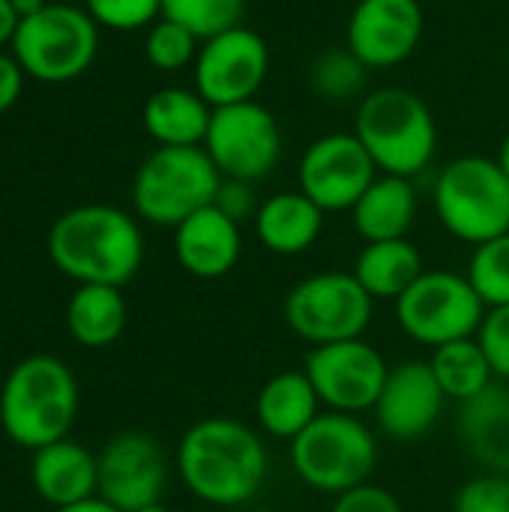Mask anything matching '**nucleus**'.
Masks as SVG:
<instances>
[{
  "label": "nucleus",
  "instance_id": "nucleus-1",
  "mask_svg": "<svg viewBox=\"0 0 509 512\" xmlns=\"http://www.w3.org/2000/svg\"><path fill=\"white\" fill-rule=\"evenodd\" d=\"M177 474L204 504L234 510L255 501L270 477V453L258 429L237 417H204L177 444Z\"/></svg>",
  "mask_w": 509,
  "mask_h": 512
},
{
  "label": "nucleus",
  "instance_id": "nucleus-2",
  "mask_svg": "<svg viewBox=\"0 0 509 512\" xmlns=\"http://www.w3.org/2000/svg\"><path fill=\"white\" fill-rule=\"evenodd\" d=\"M51 264L78 285H129L144 264V234L132 213L111 204H81L48 231Z\"/></svg>",
  "mask_w": 509,
  "mask_h": 512
},
{
  "label": "nucleus",
  "instance_id": "nucleus-3",
  "mask_svg": "<svg viewBox=\"0 0 509 512\" xmlns=\"http://www.w3.org/2000/svg\"><path fill=\"white\" fill-rule=\"evenodd\" d=\"M78 417V381L54 354L15 363L0 387V426L24 450H42L69 438Z\"/></svg>",
  "mask_w": 509,
  "mask_h": 512
},
{
  "label": "nucleus",
  "instance_id": "nucleus-4",
  "mask_svg": "<svg viewBox=\"0 0 509 512\" xmlns=\"http://www.w3.org/2000/svg\"><path fill=\"white\" fill-rule=\"evenodd\" d=\"M381 174L414 180L438 150V123L429 105L405 87H381L363 96L354 129Z\"/></svg>",
  "mask_w": 509,
  "mask_h": 512
},
{
  "label": "nucleus",
  "instance_id": "nucleus-5",
  "mask_svg": "<svg viewBox=\"0 0 509 512\" xmlns=\"http://www.w3.org/2000/svg\"><path fill=\"white\" fill-rule=\"evenodd\" d=\"M291 468L318 495H345L369 483L378 465V438L354 414L321 411L291 444Z\"/></svg>",
  "mask_w": 509,
  "mask_h": 512
},
{
  "label": "nucleus",
  "instance_id": "nucleus-6",
  "mask_svg": "<svg viewBox=\"0 0 509 512\" xmlns=\"http://www.w3.org/2000/svg\"><path fill=\"white\" fill-rule=\"evenodd\" d=\"M435 213L447 234L480 246L509 234V177L492 156H459L435 177Z\"/></svg>",
  "mask_w": 509,
  "mask_h": 512
},
{
  "label": "nucleus",
  "instance_id": "nucleus-7",
  "mask_svg": "<svg viewBox=\"0 0 509 512\" xmlns=\"http://www.w3.org/2000/svg\"><path fill=\"white\" fill-rule=\"evenodd\" d=\"M219 183L222 174L204 147H156L135 171L132 207L150 225L177 228L216 201Z\"/></svg>",
  "mask_w": 509,
  "mask_h": 512
},
{
  "label": "nucleus",
  "instance_id": "nucleus-8",
  "mask_svg": "<svg viewBox=\"0 0 509 512\" xmlns=\"http://www.w3.org/2000/svg\"><path fill=\"white\" fill-rule=\"evenodd\" d=\"M9 51L27 78L66 84L93 66L99 54V24L84 6L48 3L42 12L21 18Z\"/></svg>",
  "mask_w": 509,
  "mask_h": 512
},
{
  "label": "nucleus",
  "instance_id": "nucleus-9",
  "mask_svg": "<svg viewBox=\"0 0 509 512\" xmlns=\"http://www.w3.org/2000/svg\"><path fill=\"white\" fill-rule=\"evenodd\" d=\"M375 315V300L354 279V273L321 270L300 279L282 300V318L288 330L315 345H333L360 339Z\"/></svg>",
  "mask_w": 509,
  "mask_h": 512
},
{
  "label": "nucleus",
  "instance_id": "nucleus-10",
  "mask_svg": "<svg viewBox=\"0 0 509 512\" xmlns=\"http://www.w3.org/2000/svg\"><path fill=\"white\" fill-rule=\"evenodd\" d=\"M393 306L399 330L429 348L477 336L486 315L468 276L453 270H426Z\"/></svg>",
  "mask_w": 509,
  "mask_h": 512
},
{
  "label": "nucleus",
  "instance_id": "nucleus-11",
  "mask_svg": "<svg viewBox=\"0 0 509 512\" xmlns=\"http://www.w3.org/2000/svg\"><path fill=\"white\" fill-rule=\"evenodd\" d=\"M204 150L222 177L261 183L282 159V129L258 99L213 108Z\"/></svg>",
  "mask_w": 509,
  "mask_h": 512
},
{
  "label": "nucleus",
  "instance_id": "nucleus-12",
  "mask_svg": "<svg viewBox=\"0 0 509 512\" xmlns=\"http://www.w3.org/2000/svg\"><path fill=\"white\" fill-rule=\"evenodd\" d=\"M303 372L309 375L327 411L360 417L363 411L375 408L387 384L390 366L384 354L360 336V339L309 348L303 360Z\"/></svg>",
  "mask_w": 509,
  "mask_h": 512
},
{
  "label": "nucleus",
  "instance_id": "nucleus-13",
  "mask_svg": "<svg viewBox=\"0 0 509 512\" xmlns=\"http://www.w3.org/2000/svg\"><path fill=\"white\" fill-rule=\"evenodd\" d=\"M192 75L195 90L213 108L252 102L270 75V45L258 30L237 24L201 42Z\"/></svg>",
  "mask_w": 509,
  "mask_h": 512
},
{
  "label": "nucleus",
  "instance_id": "nucleus-14",
  "mask_svg": "<svg viewBox=\"0 0 509 512\" xmlns=\"http://www.w3.org/2000/svg\"><path fill=\"white\" fill-rule=\"evenodd\" d=\"M378 174V165L354 132H327L315 138L297 165L300 192L324 213H351Z\"/></svg>",
  "mask_w": 509,
  "mask_h": 512
},
{
  "label": "nucleus",
  "instance_id": "nucleus-15",
  "mask_svg": "<svg viewBox=\"0 0 509 512\" xmlns=\"http://www.w3.org/2000/svg\"><path fill=\"white\" fill-rule=\"evenodd\" d=\"M99 489L96 495L120 512H138L162 504L168 483V462L159 441L147 432H120L96 456Z\"/></svg>",
  "mask_w": 509,
  "mask_h": 512
},
{
  "label": "nucleus",
  "instance_id": "nucleus-16",
  "mask_svg": "<svg viewBox=\"0 0 509 512\" xmlns=\"http://www.w3.org/2000/svg\"><path fill=\"white\" fill-rule=\"evenodd\" d=\"M423 27L420 0H357L345 27V45L366 69H390L417 51Z\"/></svg>",
  "mask_w": 509,
  "mask_h": 512
},
{
  "label": "nucleus",
  "instance_id": "nucleus-17",
  "mask_svg": "<svg viewBox=\"0 0 509 512\" xmlns=\"http://www.w3.org/2000/svg\"><path fill=\"white\" fill-rule=\"evenodd\" d=\"M447 396L429 360H402L390 366L387 384L372 408L378 429L396 444L426 438L441 420Z\"/></svg>",
  "mask_w": 509,
  "mask_h": 512
},
{
  "label": "nucleus",
  "instance_id": "nucleus-18",
  "mask_svg": "<svg viewBox=\"0 0 509 512\" xmlns=\"http://www.w3.org/2000/svg\"><path fill=\"white\" fill-rule=\"evenodd\" d=\"M243 255L240 222L225 216L216 204L192 213L174 228V258L195 279L228 276Z\"/></svg>",
  "mask_w": 509,
  "mask_h": 512
},
{
  "label": "nucleus",
  "instance_id": "nucleus-19",
  "mask_svg": "<svg viewBox=\"0 0 509 512\" xmlns=\"http://www.w3.org/2000/svg\"><path fill=\"white\" fill-rule=\"evenodd\" d=\"M30 483L45 504L60 510V507H69L96 495L99 465L87 447L63 438L42 450H33Z\"/></svg>",
  "mask_w": 509,
  "mask_h": 512
},
{
  "label": "nucleus",
  "instance_id": "nucleus-20",
  "mask_svg": "<svg viewBox=\"0 0 509 512\" xmlns=\"http://www.w3.org/2000/svg\"><path fill=\"white\" fill-rule=\"evenodd\" d=\"M324 210L306 198L300 189L297 192H276L261 201L252 228L258 243L273 252V255H303L312 249L324 231Z\"/></svg>",
  "mask_w": 509,
  "mask_h": 512
},
{
  "label": "nucleus",
  "instance_id": "nucleus-21",
  "mask_svg": "<svg viewBox=\"0 0 509 512\" xmlns=\"http://www.w3.org/2000/svg\"><path fill=\"white\" fill-rule=\"evenodd\" d=\"M321 414V399L303 369L276 372L264 381L255 396V423L258 432L276 441H294L306 432Z\"/></svg>",
  "mask_w": 509,
  "mask_h": 512
},
{
  "label": "nucleus",
  "instance_id": "nucleus-22",
  "mask_svg": "<svg viewBox=\"0 0 509 512\" xmlns=\"http://www.w3.org/2000/svg\"><path fill=\"white\" fill-rule=\"evenodd\" d=\"M459 438L489 474H509V387L495 381L462 405Z\"/></svg>",
  "mask_w": 509,
  "mask_h": 512
},
{
  "label": "nucleus",
  "instance_id": "nucleus-23",
  "mask_svg": "<svg viewBox=\"0 0 509 512\" xmlns=\"http://www.w3.org/2000/svg\"><path fill=\"white\" fill-rule=\"evenodd\" d=\"M417 222V189L408 177L378 174L351 210V225L363 243L402 240Z\"/></svg>",
  "mask_w": 509,
  "mask_h": 512
},
{
  "label": "nucleus",
  "instance_id": "nucleus-24",
  "mask_svg": "<svg viewBox=\"0 0 509 512\" xmlns=\"http://www.w3.org/2000/svg\"><path fill=\"white\" fill-rule=\"evenodd\" d=\"M210 117L213 105L195 87H159L141 111L156 147H204Z\"/></svg>",
  "mask_w": 509,
  "mask_h": 512
},
{
  "label": "nucleus",
  "instance_id": "nucleus-25",
  "mask_svg": "<svg viewBox=\"0 0 509 512\" xmlns=\"http://www.w3.org/2000/svg\"><path fill=\"white\" fill-rule=\"evenodd\" d=\"M354 279L369 291L372 300H399L423 273V255L420 249L402 237V240H378L363 243L360 255L351 267Z\"/></svg>",
  "mask_w": 509,
  "mask_h": 512
},
{
  "label": "nucleus",
  "instance_id": "nucleus-26",
  "mask_svg": "<svg viewBox=\"0 0 509 512\" xmlns=\"http://www.w3.org/2000/svg\"><path fill=\"white\" fill-rule=\"evenodd\" d=\"M126 300L114 285H78L66 303L69 336L90 351L111 348L126 330Z\"/></svg>",
  "mask_w": 509,
  "mask_h": 512
},
{
  "label": "nucleus",
  "instance_id": "nucleus-27",
  "mask_svg": "<svg viewBox=\"0 0 509 512\" xmlns=\"http://www.w3.org/2000/svg\"><path fill=\"white\" fill-rule=\"evenodd\" d=\"M429 366H432L447 402H459V405L471 402L474 396H480L486 387H492L498 381L477 336L432 348Z\"/></svg>",
  "mask_w": 509,
  "mask_h": 512
},
{
  "label": "nucleus",
  "instance_id": "nucleus-28",
  "mask_svg": "<svg viewBox=\"0 0 509 512\" xmlns=\"http://www.w3.org/2000/svg\"><path fill=\"white\" fill-rule=\"evenodd\" d=\"M366 63L345 45V48H324L312 63H309V87L315 96L327 102H348L360 96L366 87Z\"/></svg>",
  "mask_w": 509,
  "mask_h": 512
},
{
  "label": "nucleus",
  "instance_id": "nucleus-29",
  "mask_svg": "<svg viewBox=\"0 0 509 512\" xmlns=\"http://www.w3.org/2000/svg\"><path fill=\"white\" fill-rule=\"evenodd\" d=\"M246 0H162V18L183 24L201 42L243 24Z\"/></svg>",
  "mask_w": 509,
  "mask_h": 512
},
{
  "label": "nucleus",
  "instance_id": "nucleus-30",
  "mask_svg": "<svg viewBox=\"0 0 509 512\" xmlns=\"http://www.w3.org/2000/svg\"><path fill=\"white\" fill-rule=\"evenodd\" d=\"M465 276L486 309L509 306V234L474 246Z\"/></svg>",
  "mask_w": 509,
  "mask_h": 512
},
{
  "label": "nucleus",
  "instance_id": "nucleus-31",
  "mask_svg": "<svg viewBox=\"0 0 509 512\" xmlns=\"http://www.w3.org/2000/svg\"><path fill=\"white\" fill-rule=\"evenodd\" d=\"M198 48H201V39L177 21L159 18L156 24L147 27L144 57L159 72H180L192 66L198 57Z\"/></svg>",
  "mask_w": 509,
  "mask_h": 512
},
{
  "label": "nucleus",
  "instance_id": "nucleus-32",
  "mask_svg": "<svg viewBox=\"0 0 509 512\" xmlns=\"http://www.w3.org/2000/svg\"><path fill=\"white\" fill-rule=\"evenodd\" d=\"M84 9L99 27L132 33L162 18V0H84Z\"/></svg>",
  "mask_w": 509,
  "mask_h": 512
},
{
  "label": "nucleus",
  "instance_id": "nucleus-33",
  "mask_svg": "<svg viewBox=\"0 0 509 512\" xmlns=\"http://www.w3.org/2000/svg\"><path fill=\"white\" fill-rule=\"evenodd\" d=\"M453 512H509V474L471 477L453 501Z\"/></svg>",
  "mask_w": 509,
  "mask_h": 512
},
{
  "label": "nucleus",
  "instance_id": "nucleus-34",
  "mask_svg": "<svg viewBox=\"0 0 509 512\" xmlns=\"http://www.w3.org/2000/svg\"><path fill=\"white\" fill-rule=\"evenodd\" d=\"M477 342L498 381H509V306L486 309L477 330Z\"/></svg>",
  "mask_w": 509,
  "mask_h": 512
},
{
  "label": "nucleus",
  "instance_id": "nucleus-35",
  "mask_svg": "<svg viewBox=\"0 0 509 512\" xmlns=\"http://www.w3.org/2000/svg\"><path fill=\"white\" fill-rule=\"evenodd\" d=\"M330 512H405L399 498L384 489V486H375V483H363L339 498H333V507Z\"/></svg>",
  "mask_w": 509,
  "mask_h": 512
},
{
  "label": "nucleus",
  "instance_id": "nucleus-36",
  "mask_svg": "<svg viewBox=\"0 0 509 512\" xmlns=\"http://www.w3.org/2000/svg\"><path fill=\"white\" fill-rule=\"evenodd\" d=\"M225 216H231L234 222H246V219H255L261 201L255 195V186L252 183H243V180H231V177H222L219 183V192H216V201H213Z\"/></svg>",
  "mask_w": 509,
  "mask_h": 512
},
{
  "label": "nucleus",
  "instance_id": "nucleus-37",
  "mask_svg": "<svg viewBox=\"0 0 509 512\" xmlns=\"http://www.w3.org/2000/svg\"><path fill=\"white\" fill-rule=\"evenodd\" d=\"M24 69L18 66V60L12 57V51H0V114L9 111L21 90H24Z\"/></svg>",
  "mask_w": 509,
  "mask_h": 512
},
{
  "label": "nucleus",
  "instance_id": "nucleus-38",
  "mask_svg": "<svg viewBox=\"0 0 509 512\" xmlns=\"http://www.w3.org/2000/svg\"><path fill=\"white\" fill-rule=\"evenodd\" d=\"M18 24H21V18H18V12L12 6V0H0V51L12 45V36H15Z\"/></svg>",
  "mask_w": 509,
  "mask_h": 512
},
{
  "label": "nucleus",
  "instance_id": "nucleus-39",
  "mask_svg": "<svg viewBox=\"0 0 509 512\" xmlns=\"http://www.w3.org/2000/svg\"><path fill=\"white\" fill-rule=\"evenodd\" d=\"M54 512H120L114 504H108L105 498H99V495H93V498H84V501H78V504H69V507H60V510Z\"/></svg>",
  "mask_w": 509,
  "mask_h": 512
},
{
  "label": "nucleus",
  "instance_id": "nucleus-40",
  "mask_svg": "<svg viewBox=\"0 0 509 512\" xmlns=\"http://www.w3.org/2000/svg\"><path fill=\"white\" fill-rule=\"evenodd\" d=\"M12 6H15L18 18H30L36 12H42L48 6V0H12Z\"/></svg>",
  "mask_w": 509,
  "mask_h": 512
},
{
  "label": "nucleus",
  "instance_id": "nucleus-41",
  "mask_svg": "<svg viewBox=\"0 0 509 512\" xmlns=\"http://www.w3.org/2000/svg\"><path fill=\"white\" fill-rule=\"evenodd\" d=\"M498 162H501V168L507 171V177H509V132L504 135V141H501V150H498V156H495Z\"/></svg>",
  "mask_w": 509,
  "mask_h": 512
},
{
  "label": "nucleus",
  "instance_id": "nucleus-42",
  "mask_svg": "<svg viewBox=\"0 0 509 512\" xmlns=\"http://www.w3.org/2000/svg\"><path fill=\"white\" fill-rule=\"evenodd\" d=\"M138 512H171V510H165L162 504H153V507H147V510H138Z\"/></svg>",
  "mask_w": 509,
  "mask_h": 512
},
{
  "label": "nucleus",
  "instance_id": "nucleus-43",
  "mask_svg": "<svg viewBox=\"0 0 509 512\" xmlns=\"http://www.w3.org/2000/svg\"><path fill=\"white\" fill-rule=\"evenodd\" d=\"M507 69H509V45H507Z\"/></svg>",
  "mask_w": 509,
  "mask_h": 512
}]
</instances>
